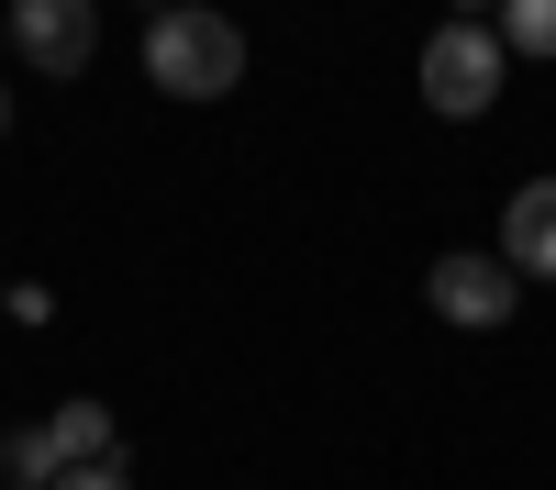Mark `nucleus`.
Instances as JSON below:
<instances>
[{
  "label": "nucleus",
  "mask_w": 556,
  "mask_h": 490,
  "mask_svg": "<svg viewBox=\"0 0 556 490\" xmlns=\"http://www.w3.org/2000/svg\"><path fill=\"white\" fill-rule=\"evenodd\" d=\"M146 78L167 101H223V89H245V23L212 12V0H167L146 23Z\"/></svg>",
  "instance_id": "f257e3e1"
},
{
  "label": "nucleus",
  "mask_w": 556,
  "mask_h": 490,
  "mask_svg": "<svg viewBox=\"0 0 556 490\" xmlns=\"http://www.w3.org/2000/svg\"><path fill=\"white\" fill-rule=\"evenodd\" d=\"M501 78H513V45H501L490 23H434L424 34V101L445 123H479L501 101Z\"/></svg>",
  "instance_id": "f03ea898"
},
{
  "label": "nucleus",
  "mask_w": 556,
  "mask_h": 490,
  "mask_svg": "<svg viewBox=\"0 0 556 490\" xmlns=\"http://www.w3.org/2000/svg\"><path fill=\"white\" fill-rule=\"evenodd\" d=\"M0 23L34 78H89V56H101V0H12Z\"/></svg>",
  "instance_id": "7ed1b4c3"
},
{
  "label": "nucleus",
  "mask_w": 556,
  "mask_h": 490,
  "mask_svg": "<svg viewBox=\"0 0 556 490\" xmlns=\"http://www.w3.org/2000/svg\"><path fill=\"white\" fill-rule=\"evenodd\" d=\"M424 301L445 312L456 335H501V324L523 312V279H513L501 256H434V267H424Z\"/></svg>",
  "instance_id": "20e7f679"
},
{
  "label": "nucleus",
  "mask_w": 556,
  "mask_h": 490,
  "mask_svg": "<svg viewBox=\"0 0 556 490\" xmlns=\"http://www.w3.org/2000/svg\"><path fill=\"white\" fill-rule=\"evenodd\" d=\"M513 279L534 290V279H556V178H523L513 201H501V246H490Z\"/></svg>",
  "instance_id": "39448f33"
},
{
  "label": "nucleus",
  "mask_w": 556,
  "mask_h": 490,
  "mask_svg": "<svg viewBox=\"0 0 556 490\" xmlns=\"http://www.w3.org/2000/svg\"><path fill=\"white\" fill-rule=\"evenodd\" d=\"M45 445H56V468H101V457H123V435H112V413H101L89 390L45 413Z\"/></svg>",
  "instance_id": "423d86ee"
},
{
  "label": "nucleus",
  "mask_w": 556,
  "mask_h": 490,
  "mask_svg": "<svg viewBox=\"0 0 556 490\" xmlns=\"http://www.w3.org/2000/svg\"><path fill=\"white\" fill-rule=\"evenodd\" d=\"M0 479H12V490H56L67 479L56 445H45V424H0Z\"/></svg>",
  "instance_id": "0eeeda50"
},
{
  "label": "nucleus",
  "mask_w": 556,
  "mask_h": 490,
  "mask_svg": "<svg viewBox=\"0 0 556 490\" xmlns=\"http://www.w3.org/2000/svg\"><path fill=\"white\" fill-rule=\"evenodd\" d=\"M513 56H556V0H501V23H490Z\"/></svg>",
  "instance_id": "6e6552de"
},
{
  "label": "nucleus",
  "mask_w": 556,
  "mask_h": 490,
  "mask_svg": "<svg viewBox=\"0 0 556 490\" xmlns=\"http://www.w3.org/2000/svg\"><path fill=\"white\" fill-rule=\"evenodd\" d=\"M0 312H12V324H45V312H56V290H34V279H12V290H0Z\"/></svg>",
  "instance_id": "1a4fd4ad"
},
{
  "label": "nucleus",
  "mask_w": 556,
  "mask_h": 490,
  "mask_svg": "<svg viewBox=\"0 0 556 490\" xmlns=\"http://www.w3.org/2000/svg\"><path fill=\"white\" fill-rule=\"evenodd\" d=\"M56 490H134V479H123V457H101V468H67Z\"/></svg>",
  "instance_id": "9d476101"
},
{
  "label": "nucleus",
  "mask_w": 556,
  "mask_h": 490,
  "mask_svg": "<svg viewBox=\"0 0 556 490\" xmlns=\"http://www.w3.org/2000/svg\"><path fill=\"white\" fill-rule=\"evenodd\" d=\"M445 23H501V0H445Z\"/></svg>",
  "instance_id": "9b49d317"
},
{
  "label": "nucleus",
  "mask_w": 556,
  "mask_h": 490,
  "mask_svg": "<svg viewBox=\"0 0 556 490\" xmlns=\"http://www.w3.org/2000/svg\"><path fill=\"white\" fill-rule=\"evenodd\" d=\"M0 134H12V101H0Z\"/></svg>",
  "instance_id": "f8f14e48"
},
{
  "label": "nucleus",
  "mask_w": 556,
  "mask_h": 490,
  "mask_svg": "<svg viewBox=\"0 0 556 490\" xmlns=\"http://www.w3.org/2000/svg\"><path fill=\"white\" fill-rule=\"evenodd\" d=\"M0 45H12V23H0Z\"/></svg>",
  "instance_id": "ddd939ff"
},
{
  "label": "nucleus",
  "mask_w": 556,
  "mask_h": 490,
  "mask_svg": "<svg viewBox=\"0 0 556 490\" xmlns=\"http://www.w3.org/2000/svg\"><path fill=\"white\" fill-rule=\"evenodd\" d=\"M156 12H167V0H156Z\"/></svg>",
  "instance_id": "4468645a"
}]
</instances>
